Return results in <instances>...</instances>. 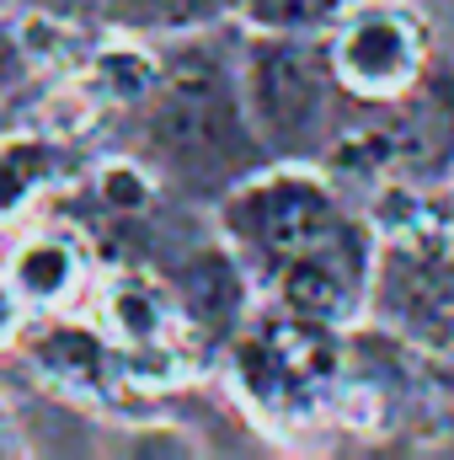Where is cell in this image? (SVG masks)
<instances>
[{
    "label": "cell",
    "mask_w": 454,
    "mask_h": 460,
    "mask_svg": "<svg viewBox=\"0 0 454 460\" xmlns=\"http://www.w3.org/2000/svg\"><path fill=\"white\" fill-rule=\"evenodd\" d=\"M230 369L262 423L300 429L337 402L342 375H347V338H342V327L273 305L267 316H257L235 332Z\"/></svg>",
    "instance_id": "1"
},
{
    "label": "cell",
    "mask_w": 454,
    "mask_h": 460,
    "mask_svg": "<svg viewBox=\"0 0 454 460\" xmlns=\"http://www.w3.org/2000/svg\"><path fill=\"white\" fill-rule=\"evenodd\" d=\"M220 226H225L230 252L273 279L278 268L300 262L305 252L327 246L342 226H353L342 182L332 172H310V166H273V172H251L240 177L220 204Z\"/></svg>",
    "instance_id": "2"
},
{
    "label": "cell",
    "mask_w": 454,
    "mask_h": 460,
    "mask_svg": "<svg viewBox=\"0 0 454 460\" xmlns=\"http://www.w3.org/2000/svg\"><path fill=\"white\" fill-rule=\"evenodd\" d=\"M369 316L412 353L454 358V220H417L380 235Z\"/></svg>",
    "instance_id": "3"
},
{
    "label": "cell",
    "mask_w": 454,
    "mask_h": 460,
    "mask_svg": "<svg viewBox=\"0 0 454 460\" xmlns=\"http://www.w3.org/2000/svg\"><path fill=\"white\" fill-rule=\"evenodd\" d=\"M235 81L257 145L273 150H305L310 139H321L332 118V92H342L327 49H316L310 32H257Z\"/></svg>",
    "instance_id": "4"
},
{
    "label": "cell",
    "mask_w": 454,
    "mask_h": 460,
    "mask_svg": "<svg viewBox=\"0 0 454 460\" xmlns=\"http://www.w3.org/2000/svg\"><path fill=\"white\" fill-rule=\"evenodd\" d=\"M327 59L342 97L390 108L428 81V22L406 0H347V11L327 27Z\"/></svg>",
    "instance_id": "5"
},
{
    "label": "cell",
    "mask_w": 454,
    "mask_h": 460,
    "mask_svg": "<svg viewBox=\"0 0 454 460\" xmlns=\"http://www.w3.org/2000/svg\"><path fill=\"white\" fill-rule=\"evenodd\" d=\"M150 139L182 172H230L257 139L240 102V81L214 59L171 65L150 97Z\"/></svg>",
    "instance_id": "6"
},
{
    "label": "cell",
    "mask_w": 454,
    "mask_h": 460,
    "mask_svg": "<svg viewBox=\"0 0 454 460\" xmlns=\"http://www.w3.org/2000/svg\"><path fill=\"white\" fill-rule=\"evenodd\" d=\"M374 262H380V230L369 220H353L327 246L278 268L267 279V295H273V305H284L294 316H310V322H327V327H353L369 311Z\"/></svg>",
    "instance_id": "7"
},
{
    "label": "cell",
    "mask_w": 454,
    "mask_h": 460,
    "mask_svg": "<svg viewBox=\"0 0 454 460\" xmlns=\"http://www.w3.org/2000/svg\"><path fill=\"white\" fill-rule=\"evenodd\" d=\"M102 332L118 348L123 369L139 380H171L182 369V305L144 273H118L102 289Z\"/></svg>",
    "instance_id": "8"
},
{
    "label": "cell",
    "mask_w": 454,
    "mask_h": 460,
    "mask_svg": "<svg viewBox=\"0 0 454 460\" xmlns=\"http://www.w3.org/2000/svg\"><path fill=\"white\" fill-rule=\"evenodd\" d=\"M86 246L70 230H32L11 246L5 279L16 284V295L27 300V311H65L81 284H86Z\"/></svg>",
    "instance_id": "9"
},
{
    "label": "cell",
    "mask_w": 454,
    "mask_h": 460,
    "mask_svg": "<svg viewBox=\"0 0 454 460\" xmlns=\"http://www.w3.org/2000/svg\"><path fill=\"white\" fill-rule=\"evenodd\" d=\"M32 358L38 369L75 391V396H92L113 380V369L123 364L118 348L108 343V332H92V327H75V322H48L43 332H32Z\"/></svg>",
    "instance_id": "10"
},
{
    "label": "cell",
    "mask_w": 454,
    "mask_h": 460,
    "mask_svg": "<svg viewBox=\"0 0 454 460\" xmlns=\"http://www.w3.org/2000/svg\"><path fill=\"white\" fill-rule=\"evenodd\" d=\"M161 65L139 49V43H108V49H92V59L81 65L75 75V97H86V108H139L155 97L161 86Z\"/></svg>",
    "instance_id": "11"
},
{
    "label": "cell",
    "mask_w": 454,
    "mask_h": 460,
    "mask_svg": "<svg viewBox=\"0 0 454 460\" xmlns=\"http://www.w3.org/2000/svg\"><path fill=\"white\" fill-rule=\"evenodd\" d=\"M182 311L204 316L209 327H235L246 311V262L235 252H209L188 273V300Z\"/></svg>",
    "instance_id": "12"
},
{
    "label": "cell",
    "mask_w": 454,
    "mask_h": 460,
    "mask_svg": "<svg viewBox=\"0 0 454 460\" xmlns=\"http://www.w3.org/2000/svg\"><path fill=\"white\" fill-rule=\"evenodd\" d=\"M235 11L257 32H321L347 11V0H235Z\"/></svg>",
    "instance_id": "13"
},
{
    "label": "cell",
    "mask_w": 454,
    "mask_h": 460,
    "mask_svg": "<svg viewBox=\"0 0 454 460\" xmlns=\"http://www.w3.org/2000/svg\"><path fill=\"white\" fill-rule=\"evenodd\" d=\"M43 182H48V150L43 145H27V139L0 145V220H16L38 199Z\"/></svg>",
    "instance_id": "14"
},
{
    "label": "cell",
    "mask_w": 454,
    "mask_h": 460,
    "mask_svg": "<svg viewBox=\"0 0 454 460\" xmlns=\"http://www.w3.org/2000/svg\"><path fill=\"white\" fill-rule=\"evenodd\" d=\"M16 43H22L27 65H75V54H81L75 27H65L54 11H32V16L16 27Z\"/></svg>",
    "instance_id": "15"
},
{
    "label": "cell",
    "mask_w": 454,
    "mask_h": 460,
    "mask_svg": "<svg viewBox=\"0 0 454 460\" xmlns=\"http://www.w3.org/2000/svg\"><path fill=\"white\" fill-rule=\"evenodd\" d=\"M134 11H139L150 27L188 32V27H204V22H214V16L235 11V0H134Z\"/></svg>",
    "instance_id": "16"
},
{
    "label": "cell",
    "mask_w": 454,
    "mask_h": 460,
    "mask_svg": "<svg viewBox=\"0 0 454 460\" xmlns=\"http://www.w3.org/2000/svg\"><path fill=\"white\" fill-rule=\"evenodd\" d=\"M97 193H102V204L118 209V215H139V209L155 199V182H150L134 161H113V166L97 172Z\"/></svg>",
    "instance_id": "17"
},
{
    "label": "cell",
    "mask_w": 454,
    "mask_h": 460,
    "mask_svg": "<svg viewBox=\"0 0 454 460\" xmlns=\"http://www.w3.org/2000/svg\"><path fill=\"white\" fill-rule=\"evenodd\" d=\"M22 316H27V300L16 295V284L0 273V348L22 338Z\"/></svg>",
    "instance_id": "18"
},
{
    "label": "cell",
    "mask_w": 454,
    "mask_h": 460,
    "mask_svg": "<svg viewBox=\"0 0 454 460\" xmlns=\"http://www.w3.org/2000/svg\"><path fill=\"white\" fill-rule=\"evenodd\" d=\"M27 445H22V434H16V418H11V407L0 402V460L5 456H22Z\"/></svg>",
    "instance_id": "19"
},
{
    "label": "cell",
    "mask_w": 454,
    "mask_h": 460,
    "mask_svg": "<svg viewBox=\"0 0 454 460\" xmlns=\"http://www.w3.org/2000/svg\"><path fill=\"white\" fill-rule=\"evenodd\" d=\"M450 177H454V172H450Z\"/></svg>",
    "instance_id": "20"
}]
</instances>
